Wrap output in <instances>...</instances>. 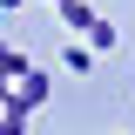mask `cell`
Segmentation results:
<instances>
[{
	"label": "cell",
	"mask_w": 135,
	"mask_h": 135,
	"mask_svg": "<svg viewBox=\"0 0 135 135\" xmlns=\"http://www.w3.org/2000/svg\"><path fill=\"white\" fill-rule=\"evenodd\" d=\"M41 101H47V74L34 68V74H20V81H14V101H7V108H27V115H34Z\"/></svg>",
	"instance_id": "6da1fadb"
},
{
	"label": "cell",
	"mask_w": 135,
	"mask_h": 135,
	"mask_svg": "<svg viewBox=\"0 0 135 135\" xmlns=\"http://www.w3.org/2000/svg\"><path fill=\"white\" fill-rule=\"evenodd\" d=\"M61 20H68V27H74V34H81V41H88V34H95V7H88V0H61Z\"/></svg>",
	"instance_id": "7a4b0ae2"
},
{
	"label": "cell",
	"mask_w": 135,
	"mask_h": 135,
	"mask_svg": "<svg viewBox=\"0 0 135 135\" xmlns=\"http://www.w3.org/2000/svg\"><path fill=\"white\" fill-rule=\"evenodd\" d=\"M20 74H34V61L20 47H7V41H0V81H20Z\"/></svg>",
	"instance_id": "3957f363"
},
{
	"label": "cell",
	"mask_w": 135,
	"mask_h": 135,
	"mask_svg": "<svg viewBox=\"0 0 135 135\" xmlns=\"http://www.w3.org/2000/svg\"><path fill=\"white\" fill-rule=\"evenodd\" d=\"M88 47H95V54H108V47H115V20H95V34H88Z\"/></svg>",
	"instance_id": "277c9868"
},
{
	"label": "cell",
	"mask_w": 135,
	"mask_h": 135,
	"mask_svg": "<svg viewBox=\"0 0 135 135\" xmlns=\"http://www.w3.org/2000/svg\"><path fill=\"white\" fill-rule=\"evenodd\" d=\"M0 135H27V108H0Z\"/></svg>",
	"instance_id": "5b68a950"
},
{
	"label": "cell",
	"mask_w": 135,
	"mask_h": 135,
	"mask_svg": "<svg viewBox=\"0 0 135 135\" xmlns=\"http://www.w3.org/2000/svg\"><path fill=\"white\" fill-rule=\"evenodd\" d=\"M68 68H74V74H88V68H95V47H88V41H74V47H68Z\"/></svg>",
	"instance_id": "8992f818"
},
{
	"label": "cell",
	"mask_w": 135,
	"mask_h": 135,
	"mask_svg": "<svg viewBox=\"0 0 135 135\" xmlns=\"http://www.w3.org/2000/svg\"><path fill=\"white\" fill-rule=\"evenodd\" d=\"M7 101H14V81H0V108H7Z\"/></svg>",
	"instance_id": "52a82bcc"
},
{
	"label": "cell",
	"mask_w": 135,
	"mask_h": 135,
	"mask_svg": "<svg viewBox=\"0 0 135 135\" xmlns=\"http://www.w3.org/2000/svg\"><path fill=\"white\" fill-rule=\"evenodd\" d=\"M0 7H7V14H14V7H27V0H0Z\"/></svg>",
	"instance_id": "ba28073f"
},
{
	"label": "cell",
	"mask_w": 135,
	"mask_h": 135,
	"mask_svg": "<svg viewBox=\"0 0 135 135\" xmlns=\"http://www.w3.org/2000/svg\"><path fill=\"white\" fill-rule=\"evenodd\" d=\"M54 7H61V0H54Z\"/></svg>",
	"instance_id": "9c48e42d"
}]
</instances>
